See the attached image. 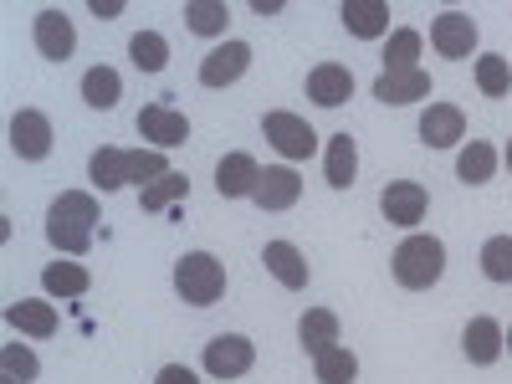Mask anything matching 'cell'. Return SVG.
I'll return each instance as SVG.
<instances>
[{"label": "cell", "mask_w": 512, "mask_h": 384, "mask_svg": "<svg viewBox=\"0 0 512 384\" xmlns=\"http://www.w3.org/2000/svg\"><path fill=\"white\" fill-rule=\"evenodd\" d=\"M262 267H267V277H272V282H282L287 292H303V287L313 282V267H308V256L297 251L292 241H282V236L262 246Z\"/></svg>", "instance_id": "19"}, {"label": "cell", "mask_w": 512, "mask_h": 384, "mask_svg": "<svg viewBox=\"0 0 512 384\" xmlns=\"http://www.w3.org/2000/svg\"><path fill=\"white\" fill-rule=\"evenodd\" d=\"M134 128H139L144 149H159V154L190 144V118L180 108H169V103H144L139 118H134Z\"/></svg>", "instance_id": "6"}, {"label": "cell", "mask_w": 512, "mask_h": 384, "mask_svg": "<svg viewBox=\"0 0 512 384\" xmlns=\"http://www.w3.org/2000/svg\"><path fill=\"white\" fill-rule=\"evenodd\" d=\"M200 364H205L210 379H241V374H251V364H256V344H251L246 333H216V338L205 344Z\"/></svg>", "instance_id": "8"}, {"label": "cell", "mask_w": 512, "mask_h": 384, "mask_svg": "<svg viewBox=\"0 0 512 384\" xmlns=\"http://www.w3.org/2000/svg\"><path fill=\"white\" fill-rule=\"evenodd\" d=\"M507 359H512V328H507Z\"/></svg>", "instance_id": "40"}, {"label": "cell", "mask_w": 512, "mask_h": 384, "mask_svg": "<svg viewBox=\"0 0 512 384\" xmlns=\"http://www.w3.org/2000/svg\"><path fill=\"white\" fill-rule=\"evenodd\" d=\"M98 221H103L98 190H62L52 200V210H47V241H52V251L82 262V251H93Z\"/></svg>", "instance_id": "1"}, {"label": "cell", "mask_w": 512, "mask_h": 384, "mask_svg": "<svg viewBox=\"0 0 512 384\" xmlns=\"http://www.w3.org/2000/svg\"><path fill=\"white\" fill-rule=\"evenodd\" d=\"M246 67H251V47H246V41H221V47H210L205 62H200V88L221 93V88H231V82L246 77Z\"/></svg>", "instance_id": "14"}, {"label": "cell", "mask_w": 512, "mask_h": 384, "mask_svg": "<svg viewBox=\"0 0 512 384\" xmlns=\"http://www.w3.org/2000/svg\"><path fill=\"white\" fill-rule=\"evenodd\" d=\"M251 11H256V16H277L282 0H251Z\"/></svg>", "instance_id": "38"}, {"label": "cell", "mask_w": 512, "mask_h": 384, "mask_svg": "<svg viewBox=\"0 0 512 384\" xmlns=\"http://www.w3.org/2000/svg\"><path fill=\"white\" fill-rule=\"evenodd\" d=\"M0 384H16V379H6V374H0Z\"/></svg>", "instance_id": "41"}, {"label": "cell", "mask_w": 512, "mask_h": 384, "mask_svg": "<svg viewBox=\"0 0 512 384\" xmlns=\"http://www.w3.org/2000/svg\"><path fill=\"white\" fill-rule=\"evenodd\" d=\"M431 72L425 67H410V72H379L374 82H369V93H374V103H384V108H405V103H425L431 98Z\"/></svg>", "instance_id": "13"}, {"label": "cell", "mask_w": 512, "mask_h": 384, "mask_svg": "<svg viewBox=\"0 0 512 384\" xmlns=\"http://www.w3.org/2000/svg\"><path fill=\"white\" fill-rule=\"evenodd\" d=\"M461 354H466V364H477V369H492L502 354H507V328L497 323V318H487V313H477L472 323H466V333H461Z\"/></svg>", "instance_id": "18"}, {"label": "cell", "mask_w": 512, "mask_h": 384, "mask_svg": "<svg viewBox=\"0 0 512 384\" xmlns=\"http://www.w3.org/2000/svg\"><path fill=\"white\" fill-rule=\"evenodd\" d=\"M256 210H267V216H282L303 200V175H297L292 164H262V185H256Z\"/></svg>", "instance_id": "15"}, {"label": "cell", "mask_w": 512, "mask_h": 384, "mask_svg": "<svg viewBox=\"0 0 512 384\" xmlns=\"http://www.w3.org/2000/svg\"><path fill=\"white\" fill-rule=\"evenodd\" d=\"M477 267L487 282H512V236H487L482 241V256H477Z\"/></svg>", "instance_id": "35"}, {"label": "cell", "mask_w": 512, "mask_h": 384, "mask_svg": "<svg viewBox=\"0 0 512 384\" xmlns=\"http://www.w3.org/2000/svg\"><path fill=\"white\" fill-rule=\"evenodd\" d=\"M323 180H328V190H349L359 180V144H354V134H333L323 144Z\"/></svg>", "instance_id": "22"}, {"label": "cell", "mask_w": 512, "mask_h": 384, "mask_svg": "<svg viewBox=\"0 0 512 384\" xmlns=\"http://www.w3.org/2000/svg\"><path fill=\"white\" fill-rule=\"evenodd\" d=\"M164 175H175L169 154H159V149H128V185H134V190H149Z\"/></svg>", "instance_id": "31"}, {"label": "cell", "mask_w": 512, "mask_h": 384, "mask_svg": "<svg viewBox=\"0 0 512 384\" xmlns=\"http://www.w3.org/2000/svg\"><path fill=\"white\" fill-rule=\"evenodd\" d=\"M354 88H359V82H354V72L344 62H318L308 72V82H303V93H308L313 108H344L354 98Z\"/></svg>", "instance_id": "16"}, {"label": "cell", "mask_w": 512, "mask_h": 384, "mask_svg": "<svg viewBox=\"0 0 512 384\" xmlns=\"http://www.w3.org/2000/svg\"><path fill=\"white\" fill-rule=\"evenodd\" d=\"M88 185H93L98 195L123 190V185H128V149H118V144L93 149V159H88Z\"/></svg>", "instance_id": "26"}, {"label": "cell", "mask_w": 512, "mask_h": 384, "mask_svg": "<svg viewBox=\"0 0 512 384\" xmlns=\"http://www.w3.org/2000/svg\"><path fill=\"white\" fill-rule=\"evenodd\" d=\"M88 287H93V272L82 262H72V256H52V262L41 267V292L47 297H82Z\"/></svg>", "instance_id": "25"}, {"label": "cell", "mask_w": 512, "mask_h": 384, "mask_svg": "<svg viewBox=\"0 0 512 384\" xmlns=\"http://www.w3.org/2000/svg\"><path fill=\"white\" fill-rule=\"evenodd\" d=\"M0 374L16 379V384H36V374H41L36 349L21 344V338H6V344H0Z\"/></svg>", "instance_id": "30"}, {"label": "cell", "mask_w": 512, "mask_h": 384, "mask_svg": "<svg viewBox=\"0 0 512 384\" xmlns=\"http://www.w3.org/2000/svg\"><path fill=\"white\" fill-rule=\"evenodd\" d=\"M477 16H466V11H441L431 21V52H441L446 62H466V57H477Z\"/></svg>", "instance_id": "9"}, {"label": "cell", "mask_w": 512, "mask_h": 384, "mask_svg": "<svg viewBox=\"0 0 512 384\" xmlns=\"http://www.w3.org/2000/svg\"><path fill=\"white\" fill-rule=\"evenodd\" d=\"M477 88H482L487 98H507V93H512V62H507L502 52H482V57H477Z\"/></svg>", "instance_id": "34"}, {"label": "cell", "mask_w": 512, "mask_h": 384, "mask_svg": "<svg viewBox=\"0 0 512 384\" xmlns=\"http://www.w3.org/2000/svg\"><path fill=\"white\" fill-rule=\"evenodd\" d=\"M88 6H93L98 21H118L123 16V0H88Z\"/></svg>", "instance_id": "37"}, {"label": "cell", "mask_w": 512, "mask_h": 384, "mask_svg": "<svg viewBox=\"0 0 512 384\" xmlns=\"http://www.w3.org/2000/svg\"><path fill=\"white\" fill-rule=\"evenodd\" d=\"M313 379H318V384H354V379H359V354L344 349V344L328 349V354H318V359H313Z\"/></svg>", "instance_id": "32"}, {"label": "cell", "mask_w": 512, "mask_h": 384, "mask_svg": "<svg viewBox=\"0 0 512 384\" xmlns=\"http://www.w3.org/2000/svg\"><path fill=\"white\" fill-rule=\"evenodd\" d=\"M390 277L405 287V292H431L441 277H446V241L441 236H405L395 251H390Z\"/></svg>", "instance_id": "2"}, {"label": "cell", "mask_w": 512, "mask_h": 384, "mask_svg": "<svg viewBox=\"0 0 512 384\" xmlns=\"http://www.w3.org/2000/svg\"><path fill=\"white\" fill-rule=\"evenodd\" d=\"M256 185H262V164H256L246 149H231L216 159V195L221 200H251Z\"/></svg>", "instance_id": "17"}, {"label": "cell", "mask_w": 512, "mask_h": 384, "mask_svg": "<svg viewBox=\"0 0 512 384\" xmlns=\"http://www.w3.org/2000/svg\"><path fill=\"white\" fill-rule=\"evenodd\" d=\"M31 41H36V52L47 57V62H67L77 52V26L62 6H47V11H36L31 21Z\"/></svg>", "instance_id": "10"}, {"label": "cell", "mask_w": 512, "mask_h": 384, "mask_svg": "<svg viewBox=\"0 0 512 384\" xmlns=\"http://www.w3.org/2000/svg\"><path fill=\"white\" fill-rule=\"evenodd\" d=\"M128 62H134L139 72H164L169 67L164 31H134V36H128Z\"/></svg>", "instance_id": "29"}, {"label": "cell", "mask_w": 512, "mask_h": 384, "mask_svg": "<svg viewBox=\"0 0 512 384\" xmlns=\"http://www.w3.org/2000/svg\"><path fill=\"white\" fill-rule=\"evenodd\" d=\"M415 134L425 149H461L466 144V113L456 103H425Z\"/></svg>", "instance_id": "11"}, {"label": "cell", "mask_w": 512, "mask_h": 384, "mask_svg": "<svg viewBox=\"0 0 512 384\" xmlns=\"http://www.w3.org/2000/svg\"><path fill=\"white\" fill-rule=\"evenodd\" d=\"M82 103H88L93 113H113L118 103H123V77H118V67H108V62H93L88 72H82Z\"/></svg>", "instance_id": "23"}, {"label": "cell", "mask_w": 512, "mask_h": 384, "mask_svg": "<svg viewBox=\"0 0 512 384\" xmlns=\"http://www.w3.org/2000/svg\"><path fill=\"white\" fill-rule=\"evenodd\" d=\"M154 384H200V374H195L190 364H164V369L154 374Z\"/></svg>", "instance_id": "36"}, {"label": "cell", "mask_w": 512, "mask_h": 384, "mask_svg": "<svg viewBox=\"0 0 512 384\" xmlns=\"http://www.w3.org/2000/svg\"><path fill=\"white\" fill-rule=\"evenodd\" d=\"M379 216L415 236V226L431 216V190H425L420 180H390L379 190Z\"/></svg>", "instance_id": "5"}, {"label": "cell", "mask_w": 512, "mask_h": 384, "mask_svg": "<svg viewBox=\"0 0 512 384\" xmlns=\"http://www.w3.org/2000/svg\"><path fill=\"white\" fill-rule=\"evenodd\" d=\"M175 292L185 308H216L226 297V262L216 251H185L175 262Z\"/></svg>", "instance_id": "3"}, {"label": "cell", "mask_w": 512, "mask_h": 384, "mask_svg": "<svg viewBox=\"0 0 512 384\" xmlns=\"http://www.w3.org/2000/svg\"><path fill=\"white\" fill-rule=\"evenodd\" d=\"M6 328L26 333L31 344H41V338H52L62 328V313H57L52 297H16V303H6Z\"/></svg>", "instance_id": "12"}, {"label": "cell", "mask_w": 512, "mask_h": 384, "mask_svg": "<svg viewBox=\"0 0 512 384\" xmlns=\"http://www.w3.org/2000/svg\"><path fill=\"white\" fill-rule=\"evenodd\" d=\"M420 52H425V36L410 31V26H395L390 36H384V47H379L384 72H410V67H420Z\"/></svg>", "instance_id": "28"}, {"label": "cell", "mask_w": 512, "mask_h": 384, "mask_svg": "<svg viewBox=\"0 0 512 384\" xmlns=\"http://www.w3.org/2000/svg\"><path fill=\"white\" fill-rule=\"evenodd\" d=\"M502 169H507V175H512V139H507V149H502Z\"/></svg>", "instance_id": "39"}, {"label": "cell", "mask_w": 512, "mask_h": 384, "mask_svg": "<svg viewBox=\"0 0 512 384\" xmlns=\"http://www.w3.org/2000/svg\"><path fill=\"white\" fill-rule=\"evenodd\" d=\"M338 333H344V323H338V313H333V308H308L303 318H297V344H303V354H308V359H318V354L338 349Z\"/></svg>", "instance_id": "21"}, {"label": "cell", "mask_w": 512, "mask_h": 384, "mask_svg": "<svg viewBox=\"0 0 512 384\" xmlns=\"http://www.w3.org/2000/svg\"><path fill=\"white\" fill-rule=\"evenodd\" d=\"M497 169H502V149H492L487 139H466L456 149V180L461 185H487Z\"/></svg>", "instance_id": "24"}, {"label": "cell", "mask_w": 512, "mask_h": 384, "mask_svg": "<svg viewBox=\"0 0 512 384\" xmlns=\"http://www.w3.org/2000/svg\"><path fill=\"white\" fill-rule=\"evenodd\" d=\"M185 31L200 36V41H226L231 6H226V0H190V6H185Z\"/></svg>", "instance_id": "27"}, {"label": "cell", "mask_w": 512, "mask_h": 384, "mask_svg": "<svg viewBox=\"0 0 512 384\" xmlns=\"http://www.w3.org/2000/svg\"><path fill=\"white\" fill-rule=\"evenodd\" d=\"M185 195H190V180H185L180 169H175V175H164V180H154L149 190H139V210H149V216H159V210L180 205Z\"/></svg>", "instance_id": "33"}, {"label": "cell", "mask_w": 512, "mask_h": 384, "mask_svg": "<svg viewBox=\"0 0 512 384\" xmlns=\"http://www.w3.org/2000/svg\"><path fill=\"white\" fill-rule=\"evenodd\" d=\"M6 134H11V154H16V159H26V164H41V159L52 154V144H57L52 118L41 113V108H16Z\"/></svg>", "instance_id": "7"}, {"label": "cell", "mask_w": 512, "mask_h": 384, "mask_svg": "<svg viewBox=\"0 0 512 384\" xmlns=\"http://www.w3.org/2000/svg\"><path fill=\"white\" fill-rule=\"evenodd\" d=\"M338 21H344V31H349L354 41H384V36L395 31L390 6H384V0H344Z\"/></svg>", "instance_id": "20"}, {"label": "cell", "mask_w": 512, "mask_h": 384, "mask_svg": "<svg viewBox=\"0 0 512 384\" xmlns=\"http://www.w3.org/2000/svg\"><path fill=\"white\" fill-rule=\"evenodd\" d=\"M262 139L272 144L277 164H308V159L323 149V144H318V128H313L308 118L287 113V108H272V113L262 118Z\"/></svg>", "instance_id": "4"}]
</instances>
